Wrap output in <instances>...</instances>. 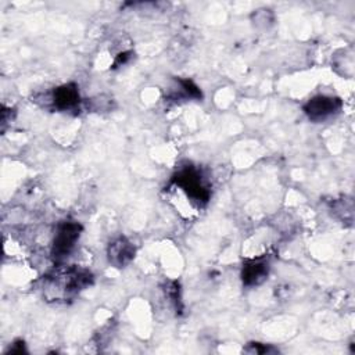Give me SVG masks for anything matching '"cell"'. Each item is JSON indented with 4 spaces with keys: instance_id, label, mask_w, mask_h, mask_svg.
<instances>
[{
    "instance_id": "obj_6",
    "label": "cell",
    "mask_w": 355,
    "mask_h": 355,
    "mask_svg": "<svg viewBox=\"0 0 355 355\" xmlns=\"http://www.w3.org/2000/svg\"><path fill=\"white\" fill-rule=\"evenodd\" d=\"M50 101L58 111H75L79 108L80 96L75 83H65L51 92Z\"/></svg>"
},
{
    "instance_id": "obj_9",
    "label": "cell",
    "mask_w": 355,
    "mask_h": 355,
    "mask_svg": "<svg viewBox=\"0 0 355 355\" xmlns=\"http://www.w3.org/2000/svg\"><path fill=\"white\" fill-rule=\"evenodd\" d=\"M243 351L248 352V354H270V352H277V349L273 348L272 345H266V344H262V343H250Z\"/></svg>"
},
{
    "instance_id": "obj_7",
    "label": "cell",
    "mask_w": 355,
    "mask_h": 355,
    "mask_svg": "<svg viewBox=\"0 0 355 355\" xmlns=\"http://www.w3.org/2000/svg\"><path fill=\"white\" fill-rule=\"evenodd\" d=\"M107 258L115 268H123L135 258V245L126 237H118L110 243Z\"/></svg>"
},
{
    "instance_id": "obj_10",
    "label": "cell",
    "mask_w": 355,
    "mask_h": 355,
    "mask_svg": "<svg viewBox=\"0 0 355 355\" xmlns=\"http://www.w3.org/2000/svg\"><path fill=\"white\" fill-rule=\"evenodd\" d=\"M8 352L10 354H22V352H26V348H25V344L22 340H17L10 348H8Z\"/></svg>"
},
{
    "instance_id": "obj_5",
    "label": "cell",
    "mask_w": 355,
    "mask_h": 355,
    "mask_svg": "<svg viewBox=\"0 0 355 355\" xmlns=\"http://www.w3.org/2000/svg\"><path fill=\"white\" fill-rule=\"evenodd\" d=\"M269 259L266 257H258L247 259L243 263L241 269V280L247 287L259 286L263 283L269 275Z\"/></svg>"
},
{
    "instance_id": "obj_4",
    "label": "cell",
    "mask_w": 355,
    "mask_h": 355,
    "mask_svg": "<svg viewBox=\"0 0 355 355\" xmlns=\"http://www.w3.org/2000/svg\"><path fill=\"white\" fill-rule=\"evenodd\" d=\"M343 103L338 97L318 94L304 104V112L313 122H323L338 114Z\"/></svg>"
},
{
    "instance_id": "obj_11",
    "label": "cell",
    "mask_w": 355,
    "mask_h": 355,
    "mask_svg": "<svg viewBox=\"0 0 355 355\" xmlns=\"http://www.w3.org/2000/svg\"><path fill=\"white\" fill-rule=\"evenodd\" d=\"M129 54H130L129 51H126V53H122V54H119V55L116 57V60H115L114 65H115V67H118V65H122V64H125V62H126V60H128V58L130 57Z\"/></svg>"
},
{
    "instance_id": "obj_8",
    "label": "cell",
    "mask_w": 355,
    "mask_h": 355,
    "mask_svg": "<svg viewBox=\"0 0 355 355\" xmlns=\"http://www.w3.org/2000/svg\"><path fill=\"white\" fill-rule=\"evenodd\" d=\"M201 90L196 83H193L189 79H176V86L173 90L168 94V98H172L175 101L178 100H198L201 98Z\"/></svg>"
},
{
    "instance_id": "obj_3",
    "label": "cell",
    "mask_w": 355,
    "mask_h": 355,
    "mask_svg": "<svg viewBox=\"0 0 355 355\" xmlns=\"http://www.w3.org/2000/svg\"><path fill=\"white\" fill-rule=\"evenodd\" d=\"M80 232L82 226L75 220H62L57 225L51 245V257L54 261L62 262L71 255L80 237Z\"/></svg>"
},
{
    "instance_id": "obj_1",
    "label": "cell",
    "mask_w": 355,
    "mask_h": 355,
    "mask_svg": "<svg viewBox=\"0 0 355 355\" xmlns=\"http://www.w3.org/2000/svg\"><path fill=\"white\" fill-rule=\"evenodd\" d=\"M49 288L55 290V297H62L65 300L73 298L82 290L93 282V275L87 269H82L78 266L67 268L65 270L57 272L53 276H49Z\"/></svg>"
},
{
    "instance_id": "obj_2",
    "label": "cell",
    "mask_w": 355,
    "mask_h": 355,
    "mask_svg": "<svg viewBox=\"0 0 355 355\" xmlns=\"http://www.w3.org/2000/svg\"><path fill=\"white\" fill-rule=\"evenodd\" d=\"M172 180L180 190L186 193V196L191 200L196 201L197 204H207L209 200V189L202 178V175L194 168V166H184L179 169Z\"/></svg>"
}]
</instances>
